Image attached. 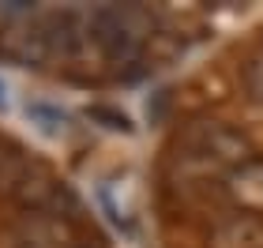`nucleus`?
Segmentation results:
<instances>
[{
	"mask_svg": "<svg viewBox=\"0 0 263 248\" xmlns=\"http://www.w3.org/2000/svg\"><path fill=\"white\" fill-rule=\"evenodd\" d=\"M87 42H94L109 61H132L139 56L151 34V15L136 4H102L87 11Z\"/></svg>",
	"mask_w": 263,
	"mask_h": 248,
	"instance_id": "nucleus-1",
	"label": "nucleus"
},
{
	"mask_svg": "<svg viewBox=\"0 0 263 248\" xmlns=\"http://www.w3.org/2000/svg\"><path fill=\"white\" fill-rule=\"evenodd\" d=\"M245 136H237L233 128H226L218 121H207V124H196L192 132L184 136V147H181V162L184 165H196L199 173H226L230 177L237 165L252 162L248 158Z\"/></svg>",
	"mask_w": 263,
	"mask_h": 248,
	"instance_id": "nucleus-2",
	"label": "nucleus"
},
{
	"mask_svg": "<svg viewBox=\"0 0 263 248\" xmlns=\"http://www.w3.org/2000/svg\"><path fill=\"white\" fill-rule=\"evenodd\" d=\"M226 196L233 199L245 215H259L263 211V162H245L226 177Z\"/></svg>",
	"mask_w": 263,
	"mask_h": 248,
	"instance_id": "nucleus-3",
	"label": "nucleus"
},
{
	"mask_svg": "<svg viewBox=\"0 0 263 248\" xmlns=\"http://www.w3.org/2000/svg\"><path fill=\"white\" fill-rule=\"evenodd\" d=\"M207 248H263V222L241 211V215L226 218L211 230Z\"/></svg>",
	"mask_w": 263,
	"mask_h": 248,
	"instance_id": "nucleus-4",
	"label": "nucleus"
},
{
	"mask_svg": "<svg viewBox=\"0 0 263 248\" xmlns=\"http://www.w3.org/2000/svg\"><path fill=\"white\" fill-rule=\"evenodd\" d=\"M27 117L45 136H61L64 132V113L57 109V105H49V102H27Z\"/></svg>",
	"mask_w": 263,
	"mask_h": 248,
	"instance_id": "nucleus-5",
	"label": "nucleus"
},
{
	"mask_svg": "<svg viewBox=\"0 0 263 248\" xmlns=\"http://www.w3.org/2000/svg\"><path fill=\"white\" fill-rule=\"evenodd\" d=\"M90 117H98V121H109V128H121V132H128V117L124 113H113V109H90Z\"/></svg>",
	"mask_w": 263,
	"mask_h": 248,
	"instance_id": "nucleus-6",
	"label": "nucleus"
},
{
	"mask_svg": "<svg viewBox=\"0 0 263 248\" xmlns=\"http://www.w3.org/2000/svg\"><path fill=\"white\" fill-rule=\"evenodd\" d=\"M248 83H252V90L263 98V61H252V68H248Z\"/></svg>",
	"mask_w": 263,
	"mask_h": 248,
	"instance_id": "nucleus-7",
	"label": "nucleus"
},
{
	"mask_svg": "<svg viewBox=\"0 0 263 248\" xmlns=\"http://www.w3.org/2000/svg\"><path fill=\"white\" fill-rule=\"evenodd\" d=\"M8 109V87H4V79H0V113Z\"/></svg>",
	"mask_w": 263,
	"mask_h": 248,
	"instance_id": "nucleus-8",
	"label": "nucleus"
}]
</instances>
